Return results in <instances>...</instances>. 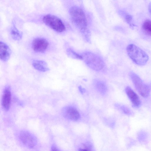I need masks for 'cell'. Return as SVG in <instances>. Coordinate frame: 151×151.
Listing matches in <instances>:
<instances>
[{"mask_svg": "<svg viewBox=\"0 0 151 151\" xmlns=\"http://www.w3.org/2000/svg\"><path fill=\"white\" fill-rule=\"evenodd\" d=\"M126 50L129 57L138 65H144L148 60L149 57L147 54L134 44L129 45L127 47Z\"/></svg>", "mask_w": 151, "mask_h": 151, "instance_id": "cell-1", "label": "cell"}, {"mask_svg": "<svg viewBox=\"0 0 151 151\" xmlns=\"http://www.w3.org/2000/svg\"><path fill=\"white\" fill-rule=\"evenodd\" d=\"M69 14L72 21L81 32L87 29L86 18L81 8L77 6L71 7L69 10Z\"/></svg>", "mask_w": 151, "mask_h": 151, "instance_id": "cell-2", "label": "cell"}, {"mask_svg": "<svg viewBox=\"0 0 151 151\" xmlns=\"http://www.w3.org/2000/svg\"><path fill=\"white\" fill-rule=\"evenodd\" d=\"M82 60L91 68L95 70H99L104 67V64L101 58L96 55L90 52H86L81 55Z\"/></svg>", "mask_w": 151, "mask_h": 151, "instance_id": "cell-3", "label": "cell"}, {"mask_svg": "<svg viewBox=\"0 0 151 151\" xmlns=\"http://www.w3.org/2000/svg\"><path fill=\"white\" fill-rule=\"evenodd\" d=\"M42 20L45 25L57 32H61L65 30V27L63 21L55 15L47 14L43 17Z\"/></svg>", "mask_w": 151, "mask_h": 151, "instance_id": "cell-4", "label": "cell"}, {"mask_svg": "<svg viewBox=\"0 0 151 151\" xmlns=\"http://www.w3.org/2000/svg\"><path fill=\"white\" fill-rule=\"evenodd\" d=\"M130 76L136 90L139 94L143 97H148L150 95V91L149 86L134 73L130 72Z\"/></svg>", "mask_w": 151, "mask_h": 151, "instance_id": "cell-5", "label": "cell"}, {"mask_svg": "<svg viewBox=\"0 0 151 151\" xmlns=\"http://www.w3.org/2000/svg\"><path fill=\"white\" fill-rule=\"evenodd\" d=\"M49 43L45 38L37 37L35 39L32 41V46L33 50L38 52H42L47 49Z\"/></svg>", "mask_w": 151, "mask_h": 151, "instance_id": "cell-6", "label": "cell"}, {"mask_svg": "<svg viewBox=\"0 0 151 151\" xmlns=\"http://www.w3.org/2000/svg\"><path fill=\"white\" fill-rule=\"evenodd\" d=\"M20 138L23 143L29 148H33L36 144L37 141L35 137L27 131L21 132Z\"/></svg>", "mask_w": 151, "mask_h": 151, "instance_id": "cell-7", "label": "cell"}, {"mask_svg": "<svg viewBox=\"0 0 151 151\" xmlns=\"http://www.w3.org/2000/svg\"><path fill=\"white\" fill-rule=\"evenodd\" d=\"M62 112L65 117L71 120H77L80 117L79 113L77 110L74 107L71 106L64 107Z\"/></svg>", "mask_w": 151, "mask_h": 151, "instance_id": "cell-8", "label": "cell"}, {"mask_svg": "<svg viewBox=\"0 0 151 151\" xmlns=\"http://www.w3.org/2000/svg\"><path fill=\"white\" fill-rule=\"evenodd\" d=\"M125 90L133 106L136 108L139 107L141 104V101L137 95L129 86L127 87Z\"/></svg>", "mask_w": 151, "mask_h": 151, "instance_id": "cell-9", "label": "cell"}, {"mask_svg": "<svg viewBox=\"0 0 151 151\" xmlns=\"http://www.w3.org/2000/svg\"><path fill=\"white\" fill-rule=\"evenodd\" d=\"M0 58L3 61H6L9 58L11 51L9 46L3 42H0Z\"/></svg>", "mask_w": 151, "mask_h": 151, "instance_id": "cell-10", "label": "cell"}, {"mask_svg": "<svg viewBox=\"0 0 151 151\" xmlns=\"http://www.w3.org/2000/svg\"><path fill=\"white\" fill-rule=\"evenodd\" d=\"M11 94L9 88H6L3 93L2 98V105L4 109L7 111L9 109L11 103Z\"/></svg>", "mask_w": 151, "mask_h": 151, "instance_id": "cell-11", "label": "cell"}, {"mask_svg": "<svg viewBox=\"0 0 151 151\" xmlns=\"http://www.w3.org/2000/svg\"><path fill=\"white\" fill-rule=\"evenodd\" d=\"M34 68L42 72H45L49 70L47 63L41 60H36L32 64Z\"/></svg>", "mask_w": 151, "mask_h": 151, "instance_id": "cell-12", "label": "cell"}, {"mask_svg": "<svg viewBox=\"0 0 151 151\" xmlns=\"http://www.w3.org/2000/svg\"><path fill=\"white\" fill-rule=\"evenodd\" d=\"M94 86L97 91L101 94H105L107 91L105 84L102 81L96 80L94 82Z\"/></svg>", "mask_w": 151, "mask_h": 151, "instance_id": "cell-13", "label": "cell"}, {"mask_svg": "<svg viewBox=\"0 0 151 151\" xmlns=\"http://www.w3.org/2000/svg\"><path fill=\"white\" fill-rule=\"evenodd\" d=\"M142 28L146 34L151 36V20H146L142 24Z\"/></svg>", "mask_w": 151, "mask_h": 151, "instance_id": "cell-14", "label": "cell"}, {"mask_svg": "<svg viewBox=\"0 0 151 151\" xmlns=\"http://www.w3.org/2000/svg\"><path fill=\"white\" fill-rule=\"evenodd\" d=\"M10 33L12 38L15 40H19L22 38V33L15 27H12Z\"/></svg>", "mask_w": 151, "mask_h": 151, "instance_id": "cell-15", "label": "cell"}, {"mask_svg": "<svg viewBox=\"0 0 151 151\" xmlns=\"http://www.w3.org/2000/svg\"><path fill=\"white\" fill-rule=\"evenodd\" d=\"M66 53L67 55L72 58L82 60V57L81 55L78 54L70 48H68L67 50Z\"/></svg>", "mask_w": 151, "mask_h": 151, "instance_id": "cell-16", "label": "cell"}, {"mask_svg": "<svg viewBox=\"0 0 151 151\" xmlns=\"http://www.w3.org/2000/svg\"><path fill=\"white\" fill-rule=\"evenodd\" d=\"M123 15L126 22L130 27L133 28L135 26L133 23L132 17L131 15L127 13H124Z\"/></svg>", "mask_w": 151, "mask_h": 151, "instance_id": "cell-17", "label": "cell"}, {"mask_svg": "<svg viewBox=\"0 0 151 151\" xmlns=\"http://www.w3.org/2000/svg\"><path fill=\"white\" fill-rule=\"evenodd\" d=\"M119 108L125 114L128 115H132L133 113L128 107L124 105H118Z\"/></svg>", "mask_w": 151, "mask_h": 151, "instance_id": "cell-18", "label": "cell"}, {"mask_svg": "<svg viewBox=\"0 0 151 151\" xmlns=\"http://www.w3.org/2000/svg\"><path fill=\"white\" fill-rule=\"evenodd\" d=\"M78 88L80 92H81V93H83L85 92V90L84 88H83L81 86H79L78 87Z\"/></svg>", "mask_w": 151, "mask_h": 151, "instance_id": "cell-19", "label": "cell"}, {"mask_svg": "<svg viewBox=\"0 0 151 151\" xmlns=\"http://www.w3.org/2000/svg\"><path fill=\"white\" fill-rule=\"evenodd\" d=\"M51 151H60L55 146H53L51 148Z\"/></svg>", "mask_w": 151, "mask_h": 151, "instance_id": "cell-20", "label": "cell"}, {"mask_svg": "<svg viewBox=\"0 0 151 151\" xmlns=\"http://www.w3.org/2000/svg\"><path fill=\"white\" fill-rule=\"evenodd\" d=\"M148 10L150 13L151 14V2L149 4Z\"/></svg>", "mask_w": 151, "mask_h": 151, "instance_id": "cell-21", "label": "cell"}, {"mask_svg": "<svg viewBox=\"0 0 151 151\" xmlns=\"http://www.w3.org/2000/svg\"><path fill=\"white\" fill-rule=\"evenodd\" d=\"M79 151H88L86 149H80L79 150Z\"/></svg>", "mask_w": 151, "mask_h": 151, "instance_id": "cell-22", "label": "cell"}]
</instances>
